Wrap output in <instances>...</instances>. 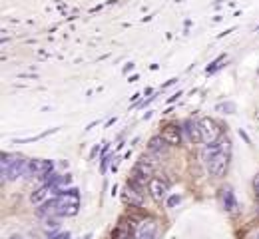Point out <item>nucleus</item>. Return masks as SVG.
Segmentation results:
<instances>
[{
    "label": "nucleus",
    "instance_id": "nucleus-18",
    "mask_svg": "<svg viewBox=\"0 0 259 239\" xmlns=\"http://www.w3.org/2000/svg\"><path fill=\"white\" fill-rule=\"evenodd\" d=\"M8 239H22V235H18V233H12V235H10Z\"/></svg>",
    "mask_w": 259,
    "mask_h": 239
},
{
    "label": "nucleus",
    "instance_id": "nucleus-7",
    "mask_svg": "<svg viewBox=\"0 0 259 239\" xmlns=\"http://www.w3.org/2000/svg\"><path fill=\"white\" fill-rule=\"evenodd\" d=\"M148 189H150V196H152L156 202H162L163 198L167 196V192H169V183H167V179H163V177H152Z\"/></svg>",
    "mask_w": 259,
    "mask_h": 239
},
{
    "label": "nucleus",
    "instance_id": "nucleus-8",
    "mask_svg": "<svg viewBox=\"0 0 259 239\" xmlns=\"http://www.w3.org/2000/svg\"><path fill=\"white\" fill-rule=\"evenodd\" d=\"M162 139L167 146H178L182 141V132H180V126L178 124H169L162 130Z\"/></svg>",
    "mask_w": 259,
    "mask_h": 239
},
{
    "label": "nucleus",
    "instance_id": "nucleus-1",
    "mask_svg": "<svg viewBox=\"0 0 259 239\" xmlns=\"http://www.w3.org/2000/svg\"><path fill=\"white\" fill-rule=\"evenodd\" d=\"M78 209H80V192L76 187H70V189H66L64 194H60V196L52 198L50 202H46L38 209V213L40 215H48V217L50 215H60V217L66 215V217H70V215H76Z\"/></svg>",
    "mask_w": 259,
    "mask_h": 239
},
{
    "label": "nucleus",
    "instance_id": "nucleus-14",
    "mask_svg": "<svg viewBox=\"0 0 259 239\" xmlns=\"http://www.w3.org/2000/svg\"><path fill=\"white\" fill-rule=\"evenodd\" d=\"M224 60H226V54H222L218 60H213V62H211V66H207V74H209V72H213L215 68H220V64H222Z\"/></svg>",
    "mask_w": 259,
    "mask_h": 239
},
{
    "label": "nucleus",
    "instance_id": "nucleus-13",
    "mask_svg": "<svg viewBox=\"0 0 259 239\" xmlns=\"http://www.w3.org/2000/svg\"><path fill=\"white\" fill-rule=\"evenodd\" d=\"M112 239H136V233L126 229V227H118V229L112 233Z\"/></svg>",
    "mask_w": 259,
    "mask_h": 239
},
{
    "label": "nucleus",
    "instance_id": "nucleus-2",
    "mask_svg": "<svg viewBox=\"0 0 259 239\" xmlns=\"http://www.w3.org/2000/svg\"><path fill=\"white\" fill-rule=\"evenodd\" d=\"M28 170V160L18 154H2V175L4 181H14Z\"/></svg>",
    "mask_w": 259,
    "mask_h": 239
},
{
    "label": "nucleus",
    "instance_id": "nucleus-16",
    "mask_svg": "<svg viewBox=\"0 0 259 239\" xmlns=\"http://www.w3.org/2000/svg\"><path fill=\"white\" fill-rule=\"evenodd\" d=\"M70 235L68 233H60V235H54V237H50V239H68Z\"/></svg>",
    "mask_w": 259,
    "mask_h": 239
},
{
    "label": "nucleus",
    "instance_id": "nucleus-19",
    "mask_svg": "<svg viewBox=\"0 0 259 239\" xmlns=\"http://www.w3.org/2000/svg\"><path fill=\"white\" fill-rule=\"evenodd\" d=\"M255 239H259V233H257V237H255Z\"/></svg>",
    "mask_w": 259,
    "mask_h": 239
},
{
    "label": "nucleus",
    "instance_id": "nucleus-3",
    "mask_svg": "<svg viewBox=\"0 0 259 239\" xmlns=\"http://www.w3.org/2000/svg\"><path fill=\"white\" fill-rule=\"evenodd\" d=\"M222 150L215 154V158L207 164V171L213 177H222L227 171V164H229V139H222Z\"/></svg>",
    "mask_w": 259,
    "mask_h": 239
},
{
    "label": "nucleus",
    "instance_id": "nucleus-15",
    "mask_svg": "<svg viewBox=\"0 0 259 239\" xmlns=\"http://www.w3.org/2000/svg\"><path fill=\"white\" fill-rule=\"evenodd\" d=\"M180 200H182L180 196H171V198L167 200V205H169V207H176V205L180 204Z\"/></svg>",
    "mask_w": 259,
    "mask_h": 239
},
{
    "label": "nucleus",
    "instance_id": "nucleus-20",
    "mask_svg": "<svg viewBox=\"0 0 259 239\" xmlns=\"http://www.w3.org/2000/svg\"><path fill=\"white\" fill-rule=\"evenodd\" d=\"M257 32H259V28H257Z\"/></svg>",
    "mask_w": 259,
    "mask_h": 239
},
{
    "label": "nucleus",
    "instance_id": "nucleus-11",
    "mask_svg": "<svg viewBox=\"0 0 259 239\" xmlns=\"http://www.w3.org/2000/svg\"><path fill=\"white\" fill-rule=\"evenodd\" d=\"M222 200H224V207H226L227 211H235L237 202H235V196H233V189H231V187H224Z\"/></svg>",
    "mask_w": 259,
    "mask_h": 239
},
{
    "label": "nucleus",
    "instance_id": "nucleus-10",
    "mask_svg": "<svg viewBox=\"0 0 259 239\" xmlns=\"http://www.w3.org/2000/svg\"><path fill=\"white\" fill-rule=\"evenodd\" d=\"M48 196H54V194H52V187H50L48 183H44V185H40L36 192H32L30 202H32V204H42V202H44Z\"/></svg>",
    "mask_w": 259,
    "mask_h": 239
},
{
    "label": "nucleus",
    "instance_id": "nucleus-9",
    "mask_svg": "<svg viewBox=\"0 0 259 239\" xmlns=\"http://www.w3.org/2000/svg\"><path fill=\"white\" fill-rule=\"evenodd\" d=\"M186 132H188V137L194 141V144H199V141H203V137H201V128H199V124H195L192 120H188L186 122V128H184Z\"/></svg>",
    "mask_w": 259,
    "mask_h": 239
},
{
    "label": "nucleus",
    "instance_id": "nucleus-4",
    "mask_svg": "<svg viewBox=\"0 0 259 239\" xmlns=\"http://www.w3.org/2000/svg\"><path fill=\"white\" fill-rule=\"evenodd\" d=\"M199 128H201V137L205 144H218L222 137V128L213 118H201L199 120Z\"/></svg>",
    "mask_w": 259,
    "mask_h": 239
},
{
    "label": "nucleus",
    "instance_id": "nucleus-5",
    "mask_svg": "<svg viewBox=\"0 0 259 239\" xmlns=\"http://www.w3.org/2000/svg\"><path fill=\"white\" fill-rule=\"evenodd\" d=\"M134 233H136V239H156L158 237V221L152 219V217L142 219V221L136 225Z\"/></svg>",
    "mask_w": 259,
    "mask_h": 239
},
{
    "label": "nucleus",
    "instance_id": "nucleus-17",
    "mask_svg": "<svg viewBox=\"0 0 259 239\" xmlns=\"http://www.w3.org/2000/svg\"><path fill=\"white\" fill-rule=\"evenodd\" d=\"M253 185H255V192H257V196H259V175L255 177V181H253Z\"/></svg>",
    "mask_w": 259,
    "mask_h": 239
},
{
    "label": "nucleus",
    "instance_id": "nucleus-6",
    "mask_svg": "<svg viewBox=\"0 0 259 239\" xmlns=\"http://www.w3.org/2000/svg\"><path fill=\"white\" fill-rule=\"evenodd\" d=\"M54 164L50 160H28V170L26 175L30 177H46L48 173H52Z\"/></svg>",
    "mask_w": 259,
    "mask_h": 239
},
{
    "label": "nucleus",
    "instance_id": "nucleus-12",
    "mask_svg": "<svg viewBox=\"0 0 259 239\" xmlns=\"http://www.w3.org/2000/svg\"><path fill=\"white\" fill-rule=\"evenodd\" d=\"M165 148H167V144L162 139V136L154 137L152 141H150V152H156V154H162L165 152Z\"/></svg>",
    "mask_w": 259,
    "mask_h": 239
}]
</instances>
